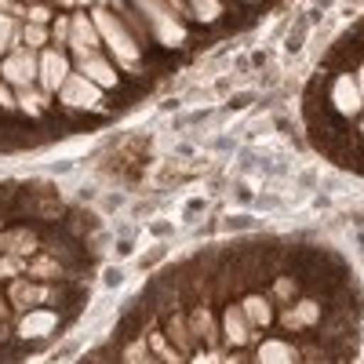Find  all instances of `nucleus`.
I'll use <instances>...</instances> for the list:
<instances>
[{"instance_id":"1","label":"nucleus","mask_w":364,"mask_h":364,"mask_svg":"<svg viewBox=\"0 0 364 364\" xmlns=\"http://www.w3.org/2000/svg\"><path fill=\"white\" fill-rule=\"evenodd\" d=\"M91 18H95L99 37H102V44L109 48L113 63L124 66V70H135V66L142 63V44L132 37V29L124 26V18H120L117 11H109V8H95V11H91Z\"/></svg>"},{"instance_id":"2","label":"nucleus","mask_w":364,"mask_h":364,"mask_svg":"<svg viewBox=\"0 0 364 364\" xmlns=\"http://www.w3.org/2000/svg\"><path fill=\"white\" fill-rule=\"evenodd\" d=\"M132 4L142 11L149 37H154L161 48H182L186 44V26H182V15L168 4V0H132Z\"/></svg>"},{"instance_id":"3","label":"nucleus","mask_w":364,"mask_h":364,"mask_svg":"<svg viewBox=\"0 0 364 364\" xmlns=\"http://www.w3.org/2000/svg\"><path fill=\"white\" fill-rule=\"evenodd\" d=\"M102 91L95 80H87L84 73H70L58 87V102L63 109H77V113H87V109H102Z\"/></svg>"},{"instance_id":"4","label":"nucleus","mask_w":364,"mask_h":364,"mask_svg":"<svg viewBox=\"0 0 364 364\" xmlns=\"http://www.w3.org/2000/svg\"><path fill=\"white\" fill-rule=\"evenodd\" d=\"M70 51L77 58H87V55H99L102 51V37H99V26L91 15H73L70 18V37H66Z\"/></svg>"},{"instance_id":"5","label":"nucleus","mask_w":364,"mask_h":364,"mask_svg":"<svg viewBox=\"0 0 364 364\" xmlns=\"http://www.w3.org/2000/svg\"><path fill=\"white\" fill-rule=\"evenodd\" d=\"M0 77L15 87H26L37 80V51L33 48H15L11 55H4V63H0Z\"/></svg>"},{"instance_id":"6","label":"nucleus","mask_w":364,"mask_h":364,"mask_svg":"<svg viewBox=\"0 0 364 364\" xmlns=\"http://www.w3.org/2000/svg\"><path fill=\"white\" fill-rule=\"evenodd\" d=\"M66 77H70V58L58 48H41V55H37V80H41V87L44 91H58Z\"/></svg>"},{"instance_id":"7","label":"nucleus","mask_w":364,"mask_h":364,"mask_svg":"<svg viewBox=\"0 0 364 364\" xmlns=\"http://www.w3.org/2000/svg\"><path fill=\"white\" fill-rule=\"evenodd\" d=\"M58 324H63V317H58L55 310H26L18 314V339L26 343H37V339H48L51 331H58Z\"/></svg>"},{"instance_id":"8","label":"nucleus","mask_w":364,"mask_h":364,"mask_svg":"<svg viewBox=\"0 0 364 364\" xmlns=\"http://www.w3.org/2000/svg\"><path fill=\"white\" fill-rule=\"evenodd\" d=\"M364 106V91L357 84V77L343 73L336 84H331V109H339L343 117H357Z\"/></svg>"},{"instance_id":"9","label":"nucleus","mask_w":364,"mask_h":364,"mask_svg":"<svg viewBox=\"0 0 364 364\" xmlns=\"http://www.w3.org/2000/svg\"><path fill=\"white\" fill-rule=\"evenodd\" d=\"M223 339H226V346L252 343V321L245 317V310H240V306H226L223 310Z\"/></svg>"},{"instance_id":"10","label":"nucleus","mask_w":364,"mask_h":364,"mask_svg":"<svg viewBox=\"0 0 364 364\" xmlns=\"http://www.w3.org/2000/svg\"><path fill=\"white\" fill-rule=\"evenodd\" d=\"M281 324L288 331H302V328H317L321 324V302L317 299H299L295 306L281 317Z\"/></svg>"},{"instance_id":"11","label":"nucleus","mask_w":364,"mask_h":364,"mask_svg":"<svg viewBox=\"0 0 364 364\" xmlns=\"http://www.w3.org/2000/svg\"><path fill=\"white\" fill-rule=\"evenodd\" d=\"M80 73H84L87 80H95L99 87H106V91H113V87L120 84L113 63H109V58H102V55H87V58H80Z\"/></svg>"},{"instance_id":"12","label":"nucleus","mask_w":364,"mask_h":364,"mask_svg":"<svg viewBox=\"0 0 364 364\" xmlns=\"http://www.w3.org/2000/svg\"><path fill=\"white\" fill-rule=\"evenodd\" d=\"M190 317V331H193V343H215L219 339V324H215V317H211V310L200 306L193 310V314H186Z\"/></svg>"},{"instance_id":"13","label":"nucleus","mask_w":364,"mask_h":364,"mask_svg":"<svg viewBox=\"0 0 364 364\" xmlns=\"http://www.w3.org/2000/svg\"><path fill=\"white\" fill-rule=\"evenodd\" d=\"M240 310H245V317L252 321V328H266L273 321L269 295H245V299H240Z\"/></svg>"},{"instance_id":"14","label":"nucleus","mask_w":364,"mask_h":364,"mask_svg":"<svg viewBox=\"0 0 364 364\" xmlns=\"http://www.w3.org/2000/svg\"><path fill=\"white\" fill-rule=\"evenodd\" d=\"M117 15H120V18H124V26L132 29V37H135V41H139L142 48H146L149 41H154V37H149V26H146V18H142V11H139V8L132 4V0H128V4H117Z\"/></svg>"},{"instance_id":"15","label":"nucleus","mask_w":364,"mask_h":364,"mask_svg":"<svg viewBox=\"0 0 364 364\" xmlns=\"http://www.w3.org/2000/svg\"><path fill=\"white\" fill-rule=\"evenodd\" d=\"M186 8H190V15H193L200 26H211V22H219V18L226 15L223 0H186Z\"/></svg>"},{"instance_id":"16","label":"nucleus","mask_w":364,"mask_h":364,"mask_svg":"<svg viewBox=\"0 0 364 364\" xmlns=\"http://www.w3.org/2000/svg\"><path fill=\"white\" fill-rule=\"evenodd\" d=\"M259 360H299V350L288 346L284 339H266L259 350H255Z\"/></svg>"},{"instance_id":"17","label":"nucleus","mask_w":364,"mask_h":364,"mask_svg":"<svg viewBox=\"0 0 364 364\" xmlns=\"http://www.w3.org/2000/svg\"><path fill=\"white\" fill-rule=\"evenodd\" d=\"M18 109H26L29 117H41L48 109V99L41 91H33V84H26V87H18Z\"/></svg>"},{"instance_id":"18","label":"nucleus","mask_w":364,"mask_h":364,"mask_svg":"<svg viewBox=\"0 0 364 364\" xmlns=\"http://www.w3.org/2000/svg\"><path fill=\"white\" fill-rule=\"evenodd\" d=\"M22 37H26V48H48V22H29L22 29Z\"/></svg>"},{"instance_id":"19","label":"nucleus","mask_w":364,"mask_h":364,"mask_svg":"<svg viewBox=\"0 0 364 364\" xmlns=\"http://www.w3.org/2000/svg\"><path fill=\"white\" fill-rule=\"evenodd\" d=\"M146 346H149V353L157 350V357H164V360H182V350L168 346V339H164V336H146Z\"/></svg>"},{"instance_id":"20","label":"nucleus","mask_w":364,"mask_h":364,"mask_svg":"<svg viewBox=\"0 0 364 364\" xmlns=\"http://www.w3.org/2000/svg\"><path fill=\"white\" fill-rule=\"evenodd\" d=\"M18 37V22L8 15V11H0V55L8 51V44Z\"/></svg>"},{"instance_id":"21","label":"nucleus","mask_w":364,"mask_h":364,"mask_svg":"<svg viewBox=\"0 0 364 364\" xmlns=\"http://www.w3.org/2000/svg\"><path fill=\"white\" fill-rule=\"evenodd\" d=\"M295 291H299V284H295L291 277H281L277 284H273V299H277V302H291Z\"/></svg>"},{"instance_id":"22","label":"nucleus","mask_w":364,"mask_h":364,"mask_svg":"<svg viewBox=\"0 0 364 364\" xmlns=\"http://www.w3.org/2000/svg\"><path fill=\"white\" fill-rule=\"evenodd\" d=\"M0 109H4V113H15L18 109V99L8 91V84H0Z\"/></svg>"},{"instance_id":"23","label":"nucleus","mask_w":364,"mask_h":364,"mask_svg":"<svg viewBox=\"0 0 364 364\" xmlns=\"http://www.w3.org/2000/svg\"><path fill=\"white\" fill-rule=\"evenodd\" d=\"M70 37V18H55V41L63 44Z\"/></svg>"},{"instance_id":"24","label":"nucleus","mask_w":364,"mask_h":364,"mask_svg":"<svg viewBox=\"0 0 364 364\" xmlns=\"http://www.w3.org/2000/svg\"><path fill=\"white\" fill-rule=\"evenodd\" d=\"M8 314H11V302L8 295H0V321H8Z\"/></svg>"},{"instance_id":"25","label":"nucleus","mask_w":364,"mask_h":364,"mask_svg":"<svg viewBox=\"0 0 364 364\" xmlns=\"http://www.w3.org/2000/svg\"><path fill=\"white\" fill-rule=\"evenodd\" d=\"M168 4L178 11V15H190V8H186V0H168Z\"/></svg>"},{"instance_id":"26","label":"nucleus","mask_w":364,"mask_h":364,"mask_svg":"<svg viewBox=\"0 0 364 364\" xmlns=\"http://www.w3.org/2000/svg\"><path fill=\"white\" fill-rule=\"evenodd\" d=\"M0 11H8V15H11V11H15V4H11V0H0Z\"/></svg>"},{"instance_id":"27","label":"nucleus","mask_w":364,"mask_h":364,"mask_svg":"<svg viewBox=\"0 0 364 364\" xmlns=\"http://www.w3.org/2000/svg\"><path fill=\"white\" fill-rule=\"evenodd\" d=\"M357 84H360V91H364V63H360V70H357Z\"/></svg>"},{"instance_id":"28","label":"nucleus","mask_w":364,"mask_h":364,"mask_svg":"<svg viewBox=\"0 0 364 364\" xmlns=\"http://www.w3.org/2000/svg\"><path fill=\"white\" fill-rule=\"evenodd\" d=\"M360 135H364V120H360Z\"/></svg>"},{"instance_id":"29","label":"nucleus","mask_w":364,"mask_h":364,"mask_svg":"<svg viewBox=\"0 0 364 364\" xmlns=\"http://www.w3.org/2000/svg\"><path fill=\"white\" fill-rule=\"evenodd\" d=\"M245 4H248V0H245Z\"/></svg>"}]
</instances>
